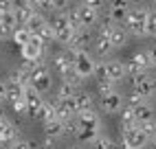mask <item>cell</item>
<instances>
[{"label":"cell","instance_id":"6da1fadb","mask_svg":"<svg viewBox=\"0 0 156 149\" xmlns=\"http://www.w3.org/2000/svg\"><path fill=\"white\" fill-rule=\"evenodd\" d=\"M126 64H121L117 59H108L103 64H97V70H95V77L99 81H112V83H119L126 77Z\"/></svg>","mask_w":156,"mask_h":149},{"label":"cell","instance_id":"7a4b0ae2","mask_svg":"<svg viewBox=\"0 0 156 149\" xmlns=\"http://www.w3.org/2000/svg\"><path fill=\"white\" fill-rule=\"evenodd\" d=\"M147 18H150V9H130L128 18L123 20V29L128 31L130 35H136V37H143L145 35V26H147Z\"/></svg>","mask_w":156,"mask_h":149},{"label":"cell","instance_id":"3957f363","mask_svg":"<svg viewBox=\"0 0 156 149\" xmlns=\"http://www.w3.org/2000/svg\"><path fill=\"white\" fill-rule=\"evenodd\" d=\"M70 53H73V70H75L81 79L92 77V74H95V70H97L95 57H92L86 48H81V50H70Z\"/></svg>","mask_w":156,"mask_h":149},{"label":"cell","instance_id":"277c9868","mask_svg":"<svg viewBox=\"0 0 156 149\" xmlns=\"http://www.w3.org/2000/svg\"><path fill=\"white\" fill-rule=\"evenodd\" d=\"M51 26L55 31V42H59V44H64V46L70 44V40H73V35H75V31H77L70 24V20H68V16L64 11L55 13V18L51 20Z\"/></svg>","mask_w":156,"mask_h":149},{"label":"cell","instance_id":"5b68a950","mask_svg":"<svg viewBox=\"0 0 156 149\" xmlns=\"http://www.w3.org/2000/svg\"><path fill=\"white\" fill-rule=\"evenodd\" d=\"M121 140H123V149H143L152 138L136 125L130 130H121Z\"/></svg>","mask_w":156,"mask_h":149},{"label":"cell","instance_id":"8992f818","mask_svg":"<svg viewBox=\"0 0 156 149\" xmlns=\"http://www.w3.org/2000/svg\"><path fill=\"white\" fill-rule=\"evenodd\" d=\"M51 83H53V77H51V70L42 64H33V70H31V86H33L40 94H44L46 90H51Z\"/></svg>","mask_w":156,"mask_h":149},{"label":"cell","instance_id":"52a82bcc","mask_svg":"<svg viewBox=\"0 0 156 149\" xmlns=\"http://www.w3.org/2000/svg\"><path fill=\"white\" fill-rule=\"evenodd\" d=\"M44 42L40 40L37 35H31V40L27 42V44L20 48L22 50V57L24 61H31V64H42L44 61Z\"/></svg>","mask_w":156,"mask_h":149},{"label":"cell","instance_id":"ba28073f","mask_svg":"<svg viewBox=\"0 0 156 149\" xmlns=\"http://www.w3.org/2000/svg\"><path fill=\"white\" fill-rule=\"evenodd\" d=\"M132 83H134V90L139 94H143L145 99H150L152 94H156V79L147 72H141V74H134L132 77Z\"/></svg>","mask_w":156,"mask_h":149},{"label":"cell","instance_id":"9c48e42d","mask_svg":"<svg viewBox=\"0 0 156 149\" xmlns=\"http://www.w3.org/2000/svg\"><path fill=\"white\" fill-rule=\"evenodd\" d=\"M53 68L59 77H66V74L73 70V53L70 50H62L53 55Z\"/></svg>","mask_w":156,"mask_h":149},{"label":"cell","instance_id":"30bf717a","mask_svg":"<svg viewBox=\"0 0 156 149\" xmlns=\"http://www.w3.org/2000/svg\"><path fill=\"white\" fill-rule=\"evenodd\" d=\"M75 121H77L81 127H92V130H101V119H99V114L95 112V108L77 112Z\"/></svg>","mask_w":156,"mask_h":149},{"label":"cell","instance_id":"8fae6325","mask_svg":"<svg viewBox=\"0 0 156 149\" xmlns=\"http://www.w3.org/2000/svg\"><path fill=\"white\" fill-rule=\"evenodd\" d=\"M77 13H79V24H81V29H90V26H95V24L99 22V11L90 9V7L84 5V2L77 7Z\"/></svg>","mask_w":156,"mask_h":149},{"label":"cell","instance_id":"7c38bea8","mask_svg":"<svg viewBox=\"0 0 156 149\" xmlns=\"http://www.w3.org/2000/svg\"><path fill=\"white\" fill-rule=\"evenodd\" d=\"M24 101H27V105H29V114H31V116H35V114L40 112V108H42V103H44L42 94H40L33 86H27V88H24Z\"/></svg>","mask_w":156,"mask_h":149},{"label":"cell","instance_id":"4fadbf2b","mask_svg":"<svg viewBox=\"0 0 156 149\" xmlns=\"http://www.w3.org/2000/svg\"><path fill=\"white\" fill-rule=\"evenodd\" d=\"M101 108L106 110L108 114L121 112L123 108H126V99H123L119 92H114V94H110V97H103V99H101Z\"/></svg>","mask_w":156,"mask_h":149},{"label":"cell","instance_id":"5bb4252c","mask_svg":"<svg viewBox=\"0 0 156 149\" xmlns=\"http://www.w3.org/2000/svg\"><path fill=\"white\" fill-rule=\"evenodd\" d=\"M16 138H18V130L7 116H2L0 119V140H2V145H11Z\"/></svg>","mask_w":156,"mask_h":149},{"label":"cell","instance_id":"9a60e30c","mask_svg":"<svg viewBox=\"0 0 156 149\" xmlns=\"http://www.w3.org/2000/svg\"><path fill=\"white\" fill-rule=\"evenodd\" d=\"M134 116H136V123H147V121H154V108L147 103V101H143L141 105H136L134 108Z\"/></svg>","mask_w":156,"mask_h":149},{"label":"cell","instance_id":"2e32d148","mask_svg":"<svg viewBox=\"0 0 156 149\" xmlns=\"http://www.w3.org/2000/svg\"><path fill=\"white\" fill-rule=\"evenodd\" d=\"M35 119H40L42 123H51V121H55L57 119V108H55V103H42V108H40V112L35 114Z\"/></svg>","mask_w":156,"mask_h":149},{"label":"cell","instance_id":"e0dca14e","mask_svg":"<svg viewBox=\"0 0 156 149\" xmlns=\"http://www.w3.org/2000/svg\"><path fill=\"white\" fill-rule=\"evenodd\" d=\"M7 99L11 101V103L24 99V86H20V83L13 81L11 77H9V81H7Z\"/></svg>","mask_w":156,"mask_h":149},{"label":"cell","instance_id":"ac0fdd59","mask_svg":"<svg viewBox=\"0 0 156 149\" xmlns=\"http://www.w3.org/2000/svg\"><path fill=\"white\" fill-rule=\"evenodd\" d=\"M64 130H66V123L59 121V119L51 121V123H44V132H46V136H51V138L64 136Z\"/></svg>","mask_w":156,"mask_h":149},{"label":"cell","instance_id":"d6986e66","mask_svg":"<svg viewBox=\"0 0 156 149\" xmlns=\"http://www.w3.org/2000/svg\"><path fill=\"white\" fill-rule=\"evenodd\" d=\"M112 50H114V46H112V42L108 37H97L95 40V53H97V57H110Z\"/></svg>","mask_w":156,"mask_h":149},{"label":"cell","instance_id":"ffe728a7","mask_svg":"<svg viewBox=\"0 0 156 149\" xmlns=\"http://www.w3.org/2000/svg\"><path fill=\"white\" fill-rule=\"evenodd\" d=\"M136 116H134V108L126 105L121 110V130H130V127H136Z\"/></svg>","mask_w":156,"mask_h":149},{"label":"cell","instance_id":"44dd1931","mask_svg":"<svg viewBox=\"0 0 156 149\" xmlns=\"http://www.w3.org/2000/svg\"><path fill=\"white\" fill-rule=\"evenodd\" d=\"M108 40L112 42V46H114V48H121V46H126V42H128V31H126V29H121V26H114Z\"/></svg>","mask_w":156,"mask_h":149},{"label":"cell","instance_id":"7402d4cb","mask_svg":"<svg viewBox=\"0 0 156 149\" xmlns=\"http://www.w3.org/2000/svg\"><path fill=\"white\" fill-rule=\"evenodd\" d=\"M46 22H48V20L44 18V13H42V11H35V13H33V18H31L29 22H27V29H29V33H31V35H35V33H37V31L42 29Z\"/></svg>","mask_w":156,"mask_h":149},{"label":"cell","instance_id":"603a6c76","mask_svg":"<svg viewBox=\"0 0 156 149\" xmlns=\"http://www.w3.org/2000/svg\"><path fill=\"white\" fill-rule=\"evenodd\" d=\"M13 13H16V20H18V26H27V22L33 18L35 9L33 7H22V9H13Z\"/></svg>","mask_w":156,"mask_h":149},{"label":"cell","instance_id":"cb8c5ba5","mask_svg":"<svg viewBox=\"0 0 156 149\" xmlns=\"http://www.w3.org/2000/svg\"><path fill=\"white\" fill-rule=\"evenodd\" d=\"M11 40L16 42V44H18L20 48H22V46L27 44V42L31 40V33H29V29H27V26H18V29L13 31V35H11Z\"/></svg>","mask_w":156,"mask_h":149},{"label":"cell","instance_id":"d4e9b609","mask_svg":"<svg viewBox=\"0 0 156 149\" xmlns=\"http://www.w3.org/2000/svg\"><path fill=\"white\" fill-rule=\"evenodd\" d=\"M128 13H130V7H110L108 18L112 22H123V20L128 18Z\"/></svg>","mask_w":156,"mask_h":149},{"label":"cell","instance_id":"484cf974","mask_svg":"<svg viewBox=\"0 0 156 149\" xmlns=\"http://www.w3.org/2000/svg\"><path fill=\"white\" fill-rule=\"evenodd\" d=\"M132 59L139 64V66L143 68V70H150L152 68V59H150V50H136L132 55Z\"/></svg>","mask_w":156,"mask_h":149},{"label":"cell","instance_id":"4316f807","mask_svg":"<svg viewBox=\"0 0 156 149\" xmlns=\"http://www.w3.org/2000/svg\"><path fill=\"white\" fill-rule=\"evenodd\" d=\"M35 35H37L40 40H42L44 44H51V42H55V31H53V26H51V22H46V24H44L42 29H40Z\"/></svg>","mask_w":156,"mask_h":149},{"label":"cell","instance_id":"83f0119b","mask_svg":"<svg viewBox=\"0 0 156 149\" xmlns=\"http://www.w3.org/2000/svg\"><path fill=\"white\" fill-rule=\"evenodd\" d=\"M75 101H77V110H90L92 108V97L88 92H75Z\"/></svg>","mask_w":156,"mask_h":149},{"label":"cell","instance_id":"f1b7e54d","mask_svg":"<svg viewBox=\"0 0 156 149\" xmlns=\"http://www.w3.org/2000/svg\"><path fill=\"white\" fill-rule=\"evenodd\" d=\"M75 92H77V88L73 86V83H66V81H62V86L57 88V99L62 101V99H68V97H75Z\"/></svg>","mask_w":156,"mask_h":149},{"label":"cell","instance_id":"f546056e","mask_svg":"<svg viewBox=\"0 0 156 149\" xmlns=\"http://www.w3.org/2000/svg\"><path fill=\"white\" fill-rule=\"evenodd\" d=\"M114 86H117V83H112V81H99V97L103 99V97H110V94H114V92H117V88H114Z\"/></svg>","mask_w":156,"mask_h":149},{"label":"cell","instance_id":"4dcf8cb0","mask_svg":"<svg viewBox=\"0 0 156 149\" xmlns=\"http://www.w3.org/2000/svg\"><path fill=\"white\" fill-rule=\"evenodd\" d=\"M92 149H117V145H114L108 136H103V134H101L97 140L92 143Z\"/></svg>","mask_w":156,"mask_h":149},{"label":"cell","instance_id":"1f68e13d","mask_svg":"<svg viewBox=\"0 0 156 149\" xmlns=\"http://www.w3.org/2000/svg\"><path fill=\"white\" fill-rule=\"evenodd\" d=\"M114 26H117V24H114L110 18H106L103 22H99V37H110V33H112Z\"/></svg>","mask_w":156,"mask_h":149},{"label":"cell","instance_id":"d6a6232c","mask_svg":"<svg viewBox=\"0 0 156 149\" xmlns=\"http://www.w3.org/2000/svg\"><path fill=\"white\" fill-rule=\"evenodd\" d=\"M143 101H147L143 97V94H139L136 90H132L130 94H128V99H126V105H130V108H136V105H141Z\"/></svg>","mask_w":156,"mask_h":149},{"label":"cell","instance_id":"836d02e7","mask_svg":"<svg viewBox=\"0 0 156 149\" xmlns=\"http://www.w3.org/2000/svg\"><path fill=\"white\" fill-rule=\"evenodd\" d=\"M126 72L130 74V77H134V74H141V72H147V70H143V68L139 66V64H136V61H134V59L130 57V59L126 61Z\"/></svg>","mask_w":156,"mask_h":149},{"label":"cell","instance_id":"e575fe53","mask_svg":"<svg viewBox=\"0 0 156 149\" xmlns=\"http://www.w3.org/2000/svg\"><path fill=\"white\" fill-rule=\"evenodd\" d=\"M11 108H13V112H16L18 116H24V114H29V105H27V101H24V99L13 101V103H11Z\"/></svg>","mask_w":156,"mask_h":149},{"label":"cell","instance_id":"d590c367","mask_svg":"<svg viewBox=\"0 0 156 149\" xmlns=\"http://www.w3.org/2000/svg\"><path fill=\"white\" fill-rule=\"evenodd\" d=\"M145 35H156V11H150L147 26H145Z\"/></svg>","mask_w":156,"mask_h":149},{"label":"cell","instance_id":"8d00e7d4","mask_svg":"<svg viewBox=\"0 0 156 149\" xmlns=\"http://www.w3.org/2000/svg\"><path fill=\"white\" fill-rule=\"evenodd\" d=\"M31 7H33L35 11H48L51 0H31ZM51 11H53V9H51Z\"/></svg>","mask_w":156,"mask_h":149},{"label":"cell","instance_id":"74e56055","mask_svg":"<svg viewBox=\"0 0 156 149\" xmlns=\"http://www.w3.org/2000/svg\"><path fill=\"white\" fill-rule=\"evenodd\" d=\"M62 79H64L66 83H73V86H75V88H79V83H81V81H84V79H81V77H79V74L75 72V70H70V72L66 74V77H62Z\"/></svg>","mask_w":156,"mask_h":149},{"label":"cell","instance_id":"f35d334b","mask_svg":"<svg viewBox=\"0 0 156 149\" xmlns=\"http://www.w3.org/2000/svg\"><path fill=\"white\" fill-rule=\"evenodd\" d=\"M9 149H33V143L22 140V138H16V140L9 145Z\"/></svg>","mask_w":156,"mask_h":149},{"label":"cell","instance_id":"ab89813d","mask_svg":"<svg viewBox=\"0 0 156 149\" xmlns=\"http://www.w3.org/2000/svg\"><path fill=\"white\" fill-rule=\"evenodd\" d=\"M68 7V0H51V9L53 11H64Z\"/></svg>","mask_w":156,"mask_h":149},{"label":"cell","instance_id":"60d3db41","mask_svg":"<svg viewBox=\"0 0 156 149\" xmlns=\"http://www.w3.org/2000/svg\"><path fill=\"white\" fill-rule=\"evenodd\" d=\"M84 5H88L90 9H95V11H101L103 9V0H81Z\"/></svg>","mask_w":156,"mask_h":149},{"label":"cell","instance_id":"b9f144b4","mask_svg":"<svg viewBox=\"0 0 156 149\" xmlns=\"http://www.w3.org/2000/svg\"><path fill=\"white\" fill-rule=\"evenodd\" d=\"M9 11H13V7H11V0H0V16H5Z\"/></svg>","mask_w":156,"mask_h":149},{"label":"cell","instance_id":"7bdbcfd3","mask_svg":"<svg viewBox=\"0 0 156 149\" xmlns=\"http://www.w3.org/2000/svg\"><path fill=\"white\" fill-rule=\"evenodd\" d=\"M13 9H22V7H31V0H11Z\"/></svg>","mask_w":156,"mask_h":149},{"label":"cell","instance_id":"ee69618b","mask_svg":"<svg viewBox=\"0 0 156 149\" xmlns=\"http://www.w3.org/2000/svg\"><path fill=\"white\" fill-rule=\"evenodd\" d=\"M55 138H51V136H46L44 138V143H42V149H55Z\"/></svg>","mask_w":156,"mask_h":149},{"label":"cell","instance_id":"f6af8a7d","mask_svg":"<svg viewBox=\"0 0 156 149\" xmlns=\"http://www.w3.org/2000/svg\"><path fill=\"white\" fill-rule=\"evenodd\" d=\"M110 7H130V0H110Z\"/></svg>","mask_w":156,"mask_h":149},{"label":"cell","instance_id":"bcb514c9","mask_svg":"<svg viewBox=\"0 0 156 149\" xmlns=\"http://www.w3.org/2000/svg\"><path fill=\"white\" fill-rule=\"evenodd\" d=\"M5 99H7V83L0 81V103H2Z\"/></svg>","mask_w":156,"mask_h":149},{"label":"cell","instance_id":"7dc6e473","mask_svg":"<svg viewBox=\"0 0 156 149\" xmlns=\"http://www.w3.org/2000/svg\"><path fill=\"white\" fill-rule=\"evenodd\" d=\"M150 59H152V68H156V46L150 48Z\"/></svg>","mask_w":156,"mask_h":149},{"label":"cell","instance_id":"c3c4849f","mask_svg":"<svg viewBox=\"0 0 156 149\" xmlns=\"http://www.w3.org/2000/svg\"><path fill=\"white\" fill-rule=\"evenodd\" d=\"M152 149H156V136L152 138Z\"/></svg>","mask_w":156,"mask_h":149},{"label":"cell","instance_id":"681fc988","mask_svg":"<svg viewBox=\"0 0 156 149\" xmlns=\"http://www.w3.org/2000/svg\"><path fill=\"white\" fill-rule=\"evenodd\" d=\"M70 149H84V147H81V145H75V147H70Z\"/></svg>","mask_w":156,"mask_h":149},{"label":"cell","instance_id":"f907efd6","mask_svg":"<svg viewBox=\"0 0 156 149\" xmlns=\"http://www.w3.org/2000/svg\"><path fill=\"white\" fill-rule=\"evenodd\" d=\"M154 136H156V119H154ZM154 136H152V138H154Z\"/></svg>","mask_w":156,"mask_h":149},{"label":"cell","instance_id":"816d5d0a","mask_svg":"<svg viewBox=\"0 0 156 149\" xmlns=\"http://www.w3.org/2000/svg\"><path fill=\"white\" fill-rule=\"evenodd\" d=\"M2 116H5V114H2V110H0V119H2Z\"/></svg>","mask_w":156,"mask_h":149}]
</instances>
